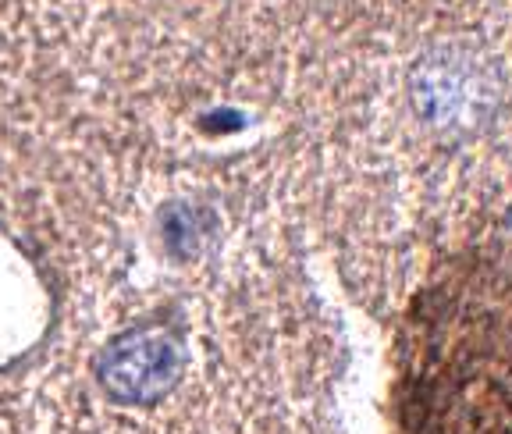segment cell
Returning <instances> with one entry per match:
<instances>
[{
  "label": "cell",
  "instance_id": "6da1fadb",
  "mask_svg": "<svg viewBox=\"0 0 512 434\" xmlns=\"http://www.w3.org/2000/svg\"><path fill=\"white\" fill-rule=\"evenodd\" d=\"M395 413L402 434H512V242L459 253L416 296Z\"/></svg>",
  "mask_w": 512,
  "mask_h": 434
},
{
  "label": "cell",
  "instance_id": "7a4b0ae2",
  "mask_svg": "<svg viewBox=\"0 0 512 434\" xmlns=\"http://www.w3.org/2000/svg\"><path fill=\"white\" fill-rule=\"evenodd\" d=\"M178 356L171 338L157 331H132L107 349L100 363V381L118 402L143 406L153 402L175 385Z\"/></svg>",
  "mask_w": 512,
  "mask_h": 434
}]
</instances>
